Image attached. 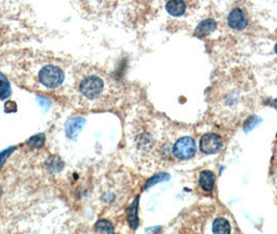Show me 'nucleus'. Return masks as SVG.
<instances>
[{
  "instance_id": "1",
  "label": "nucleus",
  "mask_w": 277,
  "mask_h": 234,
  "mask_svg": "<svg viewBox=\"0 0 277 234\" xmlns=\"http://www.w3.org/2000/svg\"><path fill=\"white\" fill-rule=\"evenodd\" d=\"M104 82L97 75H88L83 78L80 84V91L88 99H96L103 92Z\"/></svg>"
},
{
  "instance_id": "2",
  "label": "nucleus",
  "mask_w": 277,
  "mask_h": 234,
  "mask_svg": "<svg viewBox=\"0 0 277 234\" xmlns=\"http://www.w3.org/2000/svg\"><path fill=\"white\" fill-rule=\"evenodd\" d=\"M64 72L61 68L53 65L45 66L39 73L40 82L47 88H57L64 81Z\"/></svg>"
},
{
  "instance_id": "3",
  "label": "nucleus",
  "mask_w": 277,
  "mask_h": 234,
  "mask_svg": "<svg viewBox=\"0 0 277 234\" xmlns=\"http://www.w3.org/2000/svg\"><path fill=\"white\" fill-rule=\"evenodd\" d=\"M196 153V143L190 137H184L177 141L173 146V154L176 158L190 159Z\"/></svg>"
},
{
  "instance_id": "4",
  "label": "nucleus",
  "mask_w": 277,
  "mask_h": 234,
  "mask_svg": "<svg viewBox=\"0 0 277 234\" xmlns=\"http://www.w3.org/2000/svg\"><path fill=\"white\" fill-rule=\"evenodd\" d=\"M223 146V141L216 133H206L200 139V150L204 154H215Z\"/></svg>"
},
{
  "instance_id": "5",
  "label": "nucleus",
  "mask_w": 277,
  "mask_h": 234,
  "mask_svg": "<svg viewBox=\"0 0 277 234\" xmlns=\"http://www.w3.org/2000/svg\"><path fill=\"white\" fill-rule=\"evenodd\" d=\"M227 23L230 28L241 30L246 28V26L248 25V19L243 9L236 7L229 13L227 18Z\"/></svg>"
},
{
  "instance_id": "6",
  "label": "nucleus",
  "mask_w": 277,
  "mask_h": 234,
  "mask_svg": "<svg viewBox=\"0 0 277 234\" xmlns=\"http://www.w3.org/2000/svg\"><path fill=\"white\" fill-rule=\"evenodd\" d=\"M86 123V119L82 117H73L70 118L67 122H66L65 131L66 135L70 139H76L77 136L80 135L84 125Z\"/></svg>"
},
{
  "instance_id": "7",
  "label": "nucleus",
  "mask_w": 277,
  "mask_h": 234,
  "mask_svg": "<svg viewBox=\"0 0 277 234\" xmlns=\"http://www.w3.org/2000/svg\"><path fill=\"white\" fill-rule=\"evenodd\" d=\"M217 27V23L214 19H205L195 29V36L198 38H204L208 35H210Z\"/></svg>"
},
{
  "instance_id": "8",
  "label": "nucleus",
  "mask_w": 277,
  "mask_h": 234,
  "mask_svg": "<svg viewBox=\"0 0 277 234\" xmlns=\"http://www.w3.org/2000/svg\"><path fill=\"white\" fill-rule=\"evenodd\" d=\"M199 184L205 192H212L215 185V175L210 171H202L199 176Z\"/></svg>"
},
{
  "instance_id": "9",
  "label": "nucleus",
  "mask_w": 277,
  "mask_h": 234,
  "mask_svg": "<svg viewBox=\"0 0 277 234\" xmlns=\"http://www.w3.org/2000/svg\"><path fill=\"white\" fill-rule=\"evenodd\" d=\"M185 3L184 1H181V0H173V1H169L166 3V9H167V12L174 17H180L184 15V13L185 12Z\"/></svg>"
},
{
  "instance_id": "10",
  "label": "nucleus",
  "mask_w": 277,
  "mask_h": 234,
  "mask_svg": "<svg viewBox=\"0 0 277 234\" xmlns=\"http://www.w3.org/2000/svg\"><path fill=\"white\" fill-rule=\"evenodd\" d=\"M138 206H139V197L135 200L132 204L127 209V221L128 224L132 229H136L139 226V218H138Z\"/></svg>"
},
{
  "instance_id": "11",
  "label": "nucleus",
  "mask_w": 277,
  "mask_h": 234,
  "mask_svg": "<svg viewBox=\"0 0 277 234\" xmlns=\"http://www.w3.org/2000/svg\"><path fill=\"white\" fill-rule=\"evenodd\" d=\"M214 234H230V224L226 219L218 218L213 223Z\"/></svg>"
},
{
  "instance_id": "12",
  "label": "nucleus",
  "mask_w": 277,
  "mask_h": 234,
  "mask_svg": "<svg viewBox=\"0 0 277 234\" xmlns=\"http://www.w3.org/2000/svg\"><path fill=\"white\" fill-rule=\"evenodd\" d=\"M95 228L98 234H115L113 224L107 220L98 221L96 223Z\"/></svg>"
},
{
  "instance_id": "13",
  "label": "nucleus",
  "mask_w": 277,
  "mask_h": 234,
  "mask_svg": "<svg viewBox=\"0 0 277 234\" xmlns=\"http://www.w3.org/2000/svg\"><path fill=\"white\" fill-rule=\"evenodd\" d=\"M12 90H10V84L7 78L0 73V100H5L10 96Z\"/></svg>"
},
{
  "instance_id": "14",
  "label": "nucleus",
  "mask_w": 277,
  "mask_h": 234,
  "mask_svg": "<svg viewBox=\"0 0 277 234\" xmlns=\"http://www.w3.org/2000/svg\"><path fill=\"white\" fill-rule=\"evenodd\" d=\"M44 143H45V136L42 135V133L41 135H37L35 137L30 138L27 141V145L32 149H39V148L43 147Z\"/></svg>"
},
{
  "instance_id": "15",
  "label": "nucleus",
  "mask_w": 277,
  "mask_h": 234,
  "mask_svg": "<svg viewBox=\"0 0 277 234\" xmlns=\"http://www.w3.org/2000/svg\"><path fill=\"white\" fill-rule=\"evenodd\" d=\"M169 179V175L168 174H165V173H162V174H159V175H156V176H153L152 178H150V179L147 181L146 185H145V188H148L154 184H157L158 182H161V181H165V180H168Z\"/></svg>"
},
{
  "instance_id": "16",
  "label": "nucleus",
  "mask_w": 277,
  "mask_h": 234,
  "mask_svg": "<svg viewBox=\"0 0 277 234\" xmlns=\"http://www.w3.org/2000/svg\"><path fill=\"white\" fill-rule=\"evenodd\" d=\"M259 122L260 119L258 117H250L245 122V124H244V129H245V131H249L250 129H252L254 126H256Z\"/></svg>"
},
{
  "instance_id": "17",
  "label": "nucleus",
  "mask_w": 277,
  "mask_h": 234,
  "mask_svg": "<svg viewBox=\"0 0 277 234\" xmlns=\"http://www.w3.org/2000/svg\"><path fill=\"white\" fill-rule=\"evenodd\" d=\"M13 150H15V148H14V147L9 148V149H7V150H4L3 152L0 153V169L2 168V165L4 164V162H5V160L7 159L8 156H9L10 154H12Z\"/></svg>"
},
{
  "instance_id": "18",
  "label": "nucleus",
  "mask_w": 277,
  "mask_h": 234,
  "mask_svg": "<svg viewBox=\"0 0 277 234\" xmlns=\"http://www.w3.org/2000/svg\"><path fill=\"white\" fill-rule=\"evenodd\" d=\"M17 109V105L15 102L13 101H7L5 103V111L7 113H10V111H15Z\"/></svg>"
},
{
  "instance_id": "19",
  "label": "nucleus",
  "mask_w": 277,
  "mask_h": 234,
  "mask_svg": "<svg viewBox=\"0 0 277 234\" xmlns=\"http://www.w3.org/2000/svg\"><path fill=\"white\" fill-rule=\"evenodd\" d=\"M40 104L42 105V106H44V108H48V106H49V101H48V99H46V98H40Z\"/></svg>"
},
{
  "instance_id": "20",
  "label": "nucleus",
  "mask_w": 277,
  "mask_h": 234,
  "mask_svg": "<svg viewBox=\"0 0 277 234\" xmlns=\"http://www.w3.org/2000/svg\"><path fill=\"white\" fill-rule=\"evenodd\" d=\"M274 50H275V53L277 54V43L275 44V47H274Z\"/></svg>"
},
{
  "instance_id": "21",
  "label": "nucleus",
  "mask_w": 277,
  "mask_h": 234,
  "mask_svg": "<svg viewBox=\"0 0 277 234\" xmlns=\"http://www.w3.org/2000/svg\"><path fill=\"white\" fill-rule=\"evenodd\" d=\"M0 194H1V188H0Z\"/></svg>"
}]
</instances>
